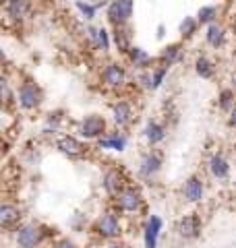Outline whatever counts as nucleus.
<instances>
[{
    "label": "nucleus",
    "instance_id": "23",
    "mask_svg": "<svg viewBox=\"0 0 236 248\" xmlns=\"http://www.w3.org/2000/svg\"><path fill=\"white\" fill-rule=\"evenodd\" d=\"M89 37H91V42L96 44L101 52L110 50V37H108V31L104 27H91L89 29Z\"/></svg>",
    "mask_w": 236,
    "mask_h": 248
},
{
    "label": "nucleus",
    "instance_id": "11",
    "mask_svg": "<svg viewBox=\"0 0 236 248\" xmlns=\"http://www.w3.org/2000/svg\"><path fill=\"white\" fill-rule=\"evenodd\" d=\"M203 192H205V186H203V180L199 176H191L183 186V195L188 203H199L203 199Z\"/></svg>",
    "mask_w": 236,
    "mask_h": 248
},
{
    "label": "nucleus",
    "instance_id": "27",
    "mask_svg": "<svg viewBox=\"0 0 236 248\" xmlns=\"http://www.w3.org/2000/svg\"><path fill=\"white\" fill-rule=\"evenodd\" d=\"M197 27H199L197 17H185L183 23H180V27H178V33L183 35V40H188V37H193L197 33Z\"/></svg>",
    "mask_w": 236,
    "mask_h": 248
},
{
    "label": "nucleus",
    "instance_id": "35",
    "mask_svg": "<svg viewBox=\"0 0 236 248\" xmlns=\"http://www.w3.org/2000/svg\"><path fill=\"white\" fill-rule=\"evenodd\" d=\"M157 37H164V25L157 27Z\"/></svg>",
    "mask_w": 236,
    "mask_h": 248
},
{
    "label": "nucleus",
    "instance_id": "17",
    "mask_svg": "<svg viewBox=\"0 0 236 248\" xmlns=\"http://www.w3.org/2000/svg\"><path fill=\"white\" fill-rule=\"evenodd\" d=\"M209 172L211 176H216L218 180H224L230 174V164H228V159L224 157L222 153H214L209 159Z\"/></svg>",
    "mask_w": 236,
    "mask_h": 248
},
{
    "label": "nucleus",
    "instance_id": "18",
    "mask_svg": "<svg viewBox=\"0 0 236 248\" xmlns=\"http://www.w3.org/2000/svg\"><path fill=\"white\" fill-rule=\"evenodd\" d=\"M143 135H145L149 145H157V143H162L164 139H166V126H164L162 122H157V120H149L145 124Z\"/></svg>",
    "mask_w": 236,
    "mask_h": 248
},
{
    "label": "nucleus",
    "instance_id": "21",
    "mask_svg": "<svg viewBox=\"0 0 236 248\" xmlns=\"http://www.w3.org/2000/svg\"><path fill=\"white\" fill-rule=\"evenodd\" d=\"M100 149H112V151H124L127 149V137L120 133H112L104 139H100Z\"/></svg>",
    "mask_w": 236,
    "mask_h": 248
},
{
    "label": "nucleus",
    "instance_id": "12",
    "mask_svg": "<svg viewBox=\"0 0 236 248\" xmlns=\"http://www.w3.org/2000/svg\"><path fill=\"white\" fill-rule=\"evenodd\" d=\"M162 226H164V221H162V217H157V215H152L147 219V226H145V248H157V236H160V232H162Z\"/></svg>",
    "mask_w": 236,
    "mask_h": 248
},
{
    "label": "nucleus",
    "instance_id": "1",
    "mask_svg": "<svg viewBox=\"0 0 236 248\" xmlns=\"http://www.w3.org/2000/svg\"><path fill=\"white\" fill-rule=\"evenodd\" d=\"M42 99H44V93L34 81H23L19 85L17 102L23 110H35V108H39V104H42Z\"/></svg>",
    "mask_w": 236,
    "mask_h": 248
},
{
    "label": "nucleus",
    "instance_id": "37",
    "mask_svg": "<svg viewBox=\"0 0 236 248\" xmlns=\"http://www.w3.org/2000/svg\"><path fill=\"white\" fill-rule=\"evenodd\" d=\"M106 248H124V246H120V244H110V246H106Z\"/></svg>",
    "mask_w": 236,
    "mask_h": 248
},
{
    "label": "nucleus",
    "instance_id": "28",
    "mask_svg": "<svg viewBox=\"0 0 236 248\" xmlns=\"http://www.w3.org/2000/svg\"><path fill=\"white\" fill-rule=\"evenodd\" d=\"M75 6H77L79 11H81V15H83L85 19L91 21L93 17H96V11L100 9V6H106V0H101V2H98V4H89L87 0H85V2H83V0H77Z\"/></svg>",
    "mask_w": 236,
    "mask_h": 248
},
{
    "label": "nucleus",
    "instance_id": "20",
    "mask_svg": "<svg viewBox=\"0 0 236 248\" xmlns=\"http://www.w3.org/2000/svg\"><path fill=\"white\" fill-rule=\"evenodd\" d=\"M157 60H160L164 66L176 64V62L183 60V46H180V44H170V46H166V48L162 50V54H160V58H157Z\"/></svg>",
    "mask_w": 236,
    "mask_h": 248
},
{
    "label": "nucleus",
    "instance_id": "10",
    "mask_svg": "<svg viewBox=\"0 0 236 248\" xmlns=\"http://www.w3.org/2000/svg\"><path fill=\"white\" fill-rule=\"evenodd\" d=\"M178 234L186 238V240H193L201 234V217L197 213H188L185 215L183 219L178 221Z\"/></svg>",
    "mask_w": 236,
    "mask_h": 248
},
{
    "label": "nucleus",
    "instance_id": "32",
    "mask_svg": "<svg viewBox=\"0 0 236 248\" xmlns=\"http://www.w3.org/2000/svg\"><path fill=\"white\" fill-rule=\"evenodd\" d=\"M58 122H60V112H54V114H50V118H48V126H52V130H56Z\"/></svg>",
    "mask_w": 236,
    "mask_h": 248
},
{
    "label": "nucleus",
    "instance_id": "14",
    "mask_svg": "<svg viewBox=\"0 0 236 248\" xmlns=\"http://www.w3.org/2000/svg\"><path fill=\"white\" fill-rule=\"evenodd\" d=\"M104 188L110 197H116L122 188H127V186H124V176L118 172V170H110L104 176Z\"/></svg>",
    "mask_w": 236,
    "mask_h": 248
},
{
    "label": "nucleus",
    "instance_id": "16",
    "mask_svg": "<svg viewBox=\"0 0 236 248\" xmlns=\"http://www.w3.org/2000/svg\"><path fill=\"white\" fill-rule=\"evenodd\" d=\"M112 118L118 126H129L133 122V106L129 102H116L112 106Z\"/></svg>",
    "mask_w": 236,
    "mask_h": 248
},
{
    "label": "nucleus",
    "instance_id": "29",
    "mask_svg": "<svg viewBox=\"0 0 236 248\" xmlns=\"http://www.w3.org/2000/svg\"><path fill=\"white\" fill-rule=\"evenodd\" d=\"M168 68L170 66H157V68H153L152 71V89H160L162 87V83H164V79H166V75H168Z\"/></svg>",
    "mask_w": 236,
    "mask_h": 248
},
{
    "label": "nucleus",
    "instance_id": "4",
    "mask_svg": "<svg viewBox=\"0 0 236 248\" xmlns=\"http://www.w3.org/2000/svg\"><path fill=\"white\" fill-rule=\"evenodd\" d=\"M141 207H143V197H141V192L137 188H133V186H127V188H122L116 195V209L118 211L135 213Z\"/></svg>",
    "mask_w": 236,
    "mask_h": 248
},
{
    "label": "nucleus",
    "instance_id": "2",
    "mask_svg": "<svg viewBox=\"0 0 236 248\" xmlns=\"http://www.w3.org/2000/svg\"><path fill=\"white\" fill-rule=\"evenodd\" d=\"M135 0H112L108 4V21L116 27H124L133 17Z\"/></svg>",
    "mask_w": 236,
    "mask_h": 248
},
{
    "label": "nucleus",
    "instance_id": "5",
    "mask_svg": "<svg viewBox=\"0 0 236 248\" xmlns=\"http://www.w3.org/2000/svg\"><path fill=\"white\" fill-rule=\"evenodd\" d=\"M79 133L85 139H101L106 133V118L104 116H98V114L85 116L81 124H79Z\"/></svg>",
    "mask_w": 236,
    "mask_h": 248
},
{
    "label": "nucleus",
    "instance_id": "7",
    "mask_svg": "<svg viewBox=\"0 0 236 248\" xmlns=\"http://www.w3.org/2000/svg\"><path fill=\"white\" fill-rule=\"evenodd\" d=\"M101 81L112 89H120L127 83V71L118 62H110V64H106L104 71H101Z\"/></svg>",
    "mask_w": 236,
    "mask_h": 248
},
{
    "label": "nucleus",
    "instance_id": "19",
    "mask_svg": "<svg viewBox=\"0 0 236 248\" xmlns=\"http://www.w3.org/2000/svg\"><path fill=\"white\" fill-rule=\"evenodd\" d=\"M205 42L211 46V48H222L226 44V29L218 23H211L207 25V31H205Z\"/></svg>",
    "mask_w": 236,
    "mask_h": 248
},
{
    "label": "nucleus",
    "instance_id": "22",
    "mask_svg": "<svg viewBox=\"0 0 236 248\" xmlns=\"http://www.w3.org/2000/svg\"><path fill=\"white\" fill-rule=\"evenodd\" d=\"M19 219H21V211L17 207L2 205V209H0V223H2V228H13Z\"/></svg>",
    "mask_w": 236,
    "mask_h": 248
},
{
    "label": "nucleus",
    "instance_id": "34",
    "mask_svg": "<svg viewBox=\"0 0 236 248\" xmlns=\"http://www.w3.org/2000/svg\"><path fill=\"white\" fill-rule=\"evenodd\" d=\"M54 248H77L73 242H68V240H60V242L54 246Z\"/></svg>",
    "mask_w": 236,
    "mask_h": 248
},
{
    "label": "nucleus",
    "instance_id": "36",
    "mask_svg": "<svg viewBox=\"0 0 236 248\" xmlns=\"http://www.w3.org/2000/svg\"><path fill=\"white\" fill-rule=\"evenodd\" d=\"M232 89H234V91H236V73H234V75H232Z\"/></svg>",
    "mask_w": 236,
    "mask_h": 248
},
{
    "label": "nucleus",
    "instance_id": "9",
    "mask_svg": "<svg viewBox=\"0 0 236 248\" xmlns=\"http://www.w3.org/2000/svg\"><path fill=\"white\" fill-rule=\"evenodd\" d=\"M56 149L62 155H68V157H81V155H85V151H87V147L79 141V139L70 137V135H65V137H60L56 141Z\"/></svg>",
    "mask_w": 236,
    "mask_h": 248
},
{
    "label": "nucleus",
    "instance_id": "30",
    "mask_svg": "<svg viewBox=\"0 0 236 248\" xmlns=\"http://www.w3.org/2000/svg\"><path fill=\"white\" fill-rule=\"evenodd\" d=\"M114 42H116V46H118V50H120V52H129L133 48V46L129 44L127 33H124L120 27H116V31H114Z\"/></svg>",
    "mask_w": 236,
    "mask_h": 248
},
{
    "label": "nucleus",
    "instance_id": "24",
    "mask_svg": "<svg viewBox=\"0 0 236 248\" xmlns=\"http://www.w3.org/2000/svg\"><path fill=\"white\" fill-rule=\"evenodd\" d=\"M195 73L201 77V79H211L216 73V66H214V62H211L209 58L205 56H199L195 60Z\"/></svg>",
    "mask_w": 236,
    "mask_h": 248
},
{
    "label": "nucleus",
    "instance_id": "33",
    "mask_svg": "<svg viewBox=\"0 0 236 248\" xmlns=\"http://www.w3.org/2000/svg\"><path fill=\"white\" fill-rule=\"evenodd\" d=\"M228 126H232V128H236V106L230 110V118H228Z\"/></svg>",
    "mask_w": 236,
    "mask_h": 248
},
{
    "label": "nucleus",
    "instance_id": "25",
    "mask_svg": "<svg viewBox=\"0 0 236 248\" xmlns=\"http://www.w3.org/2000/svg\"><path fill=\"white\" fill-rule=\"evenodd\" d=\"M216 17H218V6H214V4L201 6L199 13H197L199 25H211V23H216Z\"/></svg>",
    "mask_w": 236,
    "mask_h": 248
},
{
    "label": "nucleus",
    "instance_id": "8",
    "mask_svg": "<svg viewBox=\"0 0 236 248\" xmlns=\"http://www.w3.org/2000/svg\"><path fill=\"white\" fill-rule=\"evenodd\" d=\"M162 155L157 151H149L141 157V164H139V176L145 178V180H152V178L162 170Z\"/></svg>",
    "mask_w": 236,
    "mask_h": 248
},
{
    "label": "nucleus",
    "instance_id": "13",
    "mask_svg": "<svg viewBox=\"0 0 236 248\" xmlns=\"http://www.w3.org/2000/svg\"><path fill=\"white\" fill-rule=\"evenodd\" d=\"M4 11H6V17H11L13 21H23L29 15L31 6L27 0H6Z\"/></svg>",
    "mask_w": 236,
    "mask_h": 248
},
{
    "label": "nucleus",
    "instance_id": "6",
    "mask_svg": "<svg viewBox=\"0 0 236 248\" xmlns=\"http://www.w3.org/2000/svg\"><path fill=\"white\" fill-rule=\"evenodd\" d=\"M96 232H98V236L101 238H116V236H120V219L116 217L114 211H108L100 217V219L96 221Z\"/></svg>",
    "mask_w": 236,
    "mask_h": 248
},
{
    "label": "nucleus",
    "instance_id": "26",
    "mask_svg": "<svg viewBox=\"0 0 236 248\" xmlns=\"http://www.w3.org/2000/svg\"><path fill=\"white\" fill-rule=\"evenodd\" d=\"M218 106H219V110L230 112L232 108L236 106V91H234V89H224V91H219V95H218Z\"/></svg>",
    "mask_w": 236,
    "mask_h": 248
},
{
    "label": "nucleus",
    "instance_id": "31",
    "mask_svg": "<svg viewBox=\"0 0 236 248\" xmlns=\"http://www.w3.org/2000/svg\"><path fill=\"white\" fill-rule=\"evenodd\" d=\"M0 93H2V102L4 104H11L13 102V89L6 79H2V83H0Z\"/></svg>",
    "mask_w": 236,
    "mask_h": 248
},
{
    "label": "nucleus",
    "instance_id": "3",
    "mask_svg": "<svg viewBox=\"0 0 236 248\" xmlns=\"http://www.w3.org/2000/svg\"><path fill=\"white\" fill-rule=\"evenodd\" d=\"M46 228L35 226V223H25L17 230V244L21 248H37L46 240Z\"/></svg>",
    "mask_w": 236,
    "mask_h": 248
},
{
    "label": "nucleus",
    "instance_id": "15",
    "mask_svg": "<svg viewBox=\"0 0 236 248\" xmlns=\"http://www.w3.org/2000/svg\"><path fill=\"white\" fill-rule=\"evenodd\" d=\"M127 54H129V58H131V62H133V66L141 68V71H147V68H152V64L155 62V58L149 56V54H147L143 48H139V46H133V48H131Z\"/></svg>",
    "mask_w": 236,
    "mask_h": 248
}]
</instances>
